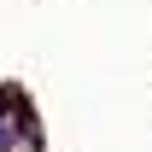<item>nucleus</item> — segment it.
Here are the masks:
<instances>
[{
    "mask_svg": "<svg viewBox=\"0 0 152 152\" xmlns=\"http://www.w3.org/2000/svg\"><path fill=\"white\" fill-rule=\"evenodd\" d=\"M35 140V117L18 94H0V152H23Z\"/></svg>",
    "mask_w": 152,
    "mask_h": 152,
    "instance_id": "1",
    "label": "nucleus"
}]
</instances>
